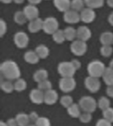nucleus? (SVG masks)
<instances>
[{"instance_id": "f257e3e1", "label": "nucleus", "mask_w": 113, "mask_h": 126, "mask_svg": "<svg viewBox=\"0 0 113 126\" xmlns=\"http://www.w3.org/2000/svg\"><path fill=\"white\" fill-rule=\"evenodd\" d=\"M0 72L7 80H17L21 78V72L17 63L12 60L3 61L0 65Z\"/></svg>"}, {"instance_id": "f03ea898", "label": "nucleus", "mask_w": 113, "mask_h": 126, "mask_svg": "<svg viewBox=\"0 0 113 126\" xmlns=\"http://www.w3.org/2000/svg\"><path fill=\"white\" fill-rule=\"evenodd\" d=\"M107 67L105 64L99 60H94L88 64L87 67V72L89 76L97 78H102Z\"/></svg>"}, {"instance_id": "7ed1b4c3", "label": "nucleus", "mask_w": 113, "mask_h": 126, "mask_svg": "<svg viewBox=\"0 0 113 126\" xmlns=\"http://www.w3.org/2000/svg\"><path fill=\"white\" fill-rule=\"evenodd\" d=\"M79 105L81 110L85 112L93 113L97 107V101L91 96H83L79 100Z\"/></svg>"}, {"instance_id": "20e7f679", "label": "nucleus", "mask_w": 113, "mask_h": 126, "mask_svg": "<svg viewBox=\"0 0 113 126\" xmlns=\"http://www.w3.org/2000/svg\"><path fill=\"white\" fill-rule=\"evenodd\" d=\"M57 70L61 78H72L77 71L71 64V61H63L59 63L57 65Z\"/></svg>"}, {"instance_id": "39448f33", "label": "nucleus", "mask_w": 113, "mask_h": 126, "mask_svg": "<svg viewBox=\"0 0 113 126\" xmlns=\"http://www.w3.org/2000/svg\"><path fill=\"white\" fill-rule=\"evenodd\" d=\"M57 30H59V22L56 18L48 16L44 20L42 30L44 32V33L48 35H52Z\"/></svg>"}, {"instance_id": "423d86ee", "label": "nucleus", "mask_w": 113, "mask_h": 126, "mask_svg": "<svg viewBox=\"0 0 113 126\" xmlns=\"http://www.w3.org/2000/svg\"><path fill=\"white\" fill-rule=\"evenodd\" d=\"M70 51L76 57H81L85 55L87 51V44L86 42L79 39L72 41L70 45Z\"/></svg>"}, {"instance_id": "0eeeda50", "label": "nucleus", "mask_w": 113, "mask_h": 126, "mask_svg": "<svg viewBox=\"0 0 113 126\" xmlns=\"http://www.w3.org/2000/svg\"><path fill=\"white\" fill-rule=\"evenodd\" d=\"M59 89L62 92L68 93L73 91L76 87L77 83L73 77L72 78H61L58 83Z\"/></svg>"}, {"instance_id": "6e6552de", "label": "nucleus", "mask_w": 113, "mask_h": 126, "mask_svg": "<svg viewBox=\"0 0 113 126\" xmlns=\"http://www.w3.org/2000/svg\"><path fill=\"white\" fill-rule=\"evenodd\" d=\"M13 41L16 47L19 49H25L29 43V37L25 32L19 31L15 33Z\"/></svg>"}, {"instance_id": "1a4fd4ad", "label": "nucleus", "mask_w": 113, "mask_h": 126, "mask_svg": "<svg viewBox=\"0 0 113 126\" xmlns=\"http://www.w3.org/2000/svg\"><path fill=\"white\" fill-rule=\"evenodd\" d=\"M85 88L91 93H96L99 91L101 87V83L99 78L92 76L86 77L84 80Z\"/></svg>"}, {"instance_id": "9d476101", "label": "nucleus", "mask_w": 113, "mask_h": 126, "mask_svg": "<svg viewBox=\"0 0 113 126\" xmlns=\"http://www.w3.org/2000/svg\"><path fill=\"white\" fill-rule=\"evenodd\" d=\"M63 19L67 24H77L79 21H81L80 13L79 12L75 11L74 10L70 9L65 13H63Z\"/></svg>"}, {"instance_id": "9b49d317", "label": "nucleus", "mask_w": 113, "mask_h": 126, "mask_svg": "<svg viewBox=\"0 0 113 126\" xmlns=\"http://www.w3.org/2000/svg\"><path fill=\"white\" fill-rule=\"evenodd\" d=\"M81 21L85 24L93 22L96 18V13L94 9L89 7H85L80 13Z\"/></svg>"}, {"instance_id": "f8f14e48", "label": "nucleus", "mask_w": 113, "mask_h": 126, "mask_svg": "<svg viewBox=\"0 0 113 126\" xmlns=\"http://www.w3.org/2000/svg\"><path fill=\"white\" fill-rule=\"evenodd\" d=\"M23 11L28 21H31L39 17V9L36 5L28 4L24 7Z\"/></svg>"}, {"instance_id": "ddd939ff", "label": "nucleus", "mask_w": 113, "mask_h": 126, "mask_svg": "<svg viewBox=\"0 0 113 126\" xmlns=\"http://www.w3.org/2000/svg\"><path fill=\"white\" fill-rule=\"evenodd\" d=\"M92 32L91 29L86 26H80L77 28V39L83 41H87L91 39Z\"/></svg>"}, {"instance_id": "4468645a", "label": "nucleus", "mask_w": 113, "mask_h": 126, "mask_svg": "<svg viewBox=\"0 0 113 126\" xmlns=\"http://www.w3.org/2000/svg\"><path fill=\"white\" fill-rule=\"evenodd\" d=\"M44 92L38 88L33 89L29 93V98L32 103L35 104H41L44 102Z\"/></svg>"}, {"instance_id": "2eb2a0df", "label": "nucleus", "mask_w": 113, "mask_h": 126, "mask_svg": "<svg viewBox=\"0 0 113 126\" xmlns=\"http://www.w3.org/2000/svg\"><path fill=\"white\" fill-rule=\"evenodd\" d=\"M44 20L41 18H37L31 21H29L28 24V30L32 33H36L39 32L43 29Z\"/></svg>"}, {"instance_id": "dca6fc26", "label": "nucleus", "mask_w": 113, "mask_h": 126, "mask_svg": "<svg viewBox=\"0 0 113 126\" xmlns=\"http://www.w3.org/2000/svg\"><path fill=\"white\" fill-rule=\"evenodd\" d=\"M58 100V94L57 91L53 89L44 92V102L47 105H53Z\"/></svg>"}, {"instance_id": "f3484780", "label": "nucleus", "mask_w": 113, "mask_h": 126, "mask_svg": "<svg viewBox=\"0 0 113 126\" xmlns=\"http://www.w3.org/2000/svg\"><path fill=\"white\" fill-rule=\"evenodd\" d=\"M53 3L55 7L62 13L71 9V0H53Z\"/></svg>"}, {"instance_id": "a211bd4d", "label": "nucleus", "mask_w": 113, "mask_h": 126, "mask_svg": "<svg viewBox=\"0 0 113 126\" xmlns=\"http://www.w3.org/2000/svg\"><path fill=\"white\" fill-rule=\"evenodd\" d=\"M39 57L38 56L35 51H27L24 54V60L26 63L30 64H37L40 61Z\"/></svg>"}, {"instance_id": "6ab92c4d", "label": "nucleus", "mask_w": 113, "mask_h": 126, "mask_svg": "<svg viewBox=\"0 0 113 126\" xmlns=\"http://www.w3.org/2000/svg\"><path fill=\"white\" fill-rule=\"evenodd\" d=\"M48 72L46 69L40 68L38 69L33 74V79L34 81L38 83H40L44 81L46 79H48Z\"/></svg>"}, {"instance_id": "aec40b11", "label": "nucleus", "mask_w": 113, "mask_h": 126, "mask_svg": "<svg viewBox=\"0 0 113 126\" xmlns=\"http://www.w3.org/2000/svg\"><path fill=\"white\" fill-rule=\"evenodd\" d=\"M102 45H112L113 44V33L110 31L104 32L99 37Z\"/></svg>"}, {"instance_id": "412c9836", "label": "nucleus", "mask_w": 113, "mask_h": 126, "mask_svg": "<svg viewBox=\"0 0 113 126\" xmlns=\"http://www.w3.org/2000/svg\"><path fill=\"white\" fill-rule=\"evenodd\" d=\"M67 113L71 118H79L81 114V109L79 104L73 103L67 108Z\"/></svg>"}, {"instance_id": "4be33fe9", "label": "nucleus", "mask_w": 113, "mask_h": 126, "mask_svg": "<svg viewBox=\"0 0 113 126\" xmlns=\"http://www.w3.org/2000/svg\"><path fill=\"white\" fill-rule=\"evenodd\" d=\"M34 51L40 59H46L50 55L49 48L44 44H40L36 46Z\"/></svg>"}, {"instance_id": "5701e85b", "label": "nucleus", "mask_w": 113, "mask_h": 126, "mask_svg": "<svg viewBox=\"0 0 113 126\" xmlns=\"http://www.w3.org/2000/svg\"><path fill=\"white\" fill-rule=\"evenodd\" d=\"M19 126H28L30 125V119L28 114L21 112L19 113L15 117Z\"/></svg>"}, {"instance_id": "b1692460", "label": "nucleus", "mask_w": 113, "mask_h": 126, "mask_svg": "<svg viewBox=\"0 0 113 126\" xmlns=\"http://www.w3.org/2000/svg\"><path fill=\"white\" fill-rule=\"evenodd\" d=\"M65 39L69 41H73L77 38V29L72 26H67L63 30Z\"/></svg>"}, {"instance_id": "393cba45", "label": "nucleus", "mask_w": 113, "mask_h": 126, "mask_svg": "<svg viewBox=\"0 0 113 126\" xmlns=\"http://www.w3.org/2000/svg\"><path fill=\"white\" fill-rule=\"evenodd\" d=\"M102 78L107 85H113V69L109 66L107 67Z\"/></svg>"}, {"instance_id": "a878e982", "label": "nucleus", "mask_w": 113, "mask_h": 126, "mask_svg": "<svg viewBox=\"0 0 113 126\" xmlns=\"http://www.w3.org/2000/svg\"><path fill=\"white\" fill-rule=\"evenodd\" d=\"M14 22L19 25H23L27 23L28 19L24 13L23 11H17L13 15Z\"/></svg>"}, {"instance_id": "bb28decb", "label": "nucleus", "mask_w": 113, "mask_h": 126, "mask_svg": "<svg viewBox=\"0 0 113 126\" xmlns=\"http://www.w3.org/2000/svg\"><path fill=\"white\" fill-rule=\"evenodd\" d=\"M97 107L102 111L107 110L111 107V100L107 96H101L97 100Z\"/></svg>"}, {"instance_id": "cd10ccee", "label": "nucleus", "mask_w": 113, "mask_h": 126, "mask_svg": "<svg viewBox=\"0 0 113 126\" xmlns=\"http://www.w3.org/2000/svg\"><path fill=\"white\" fill-rule=\"evenodd\" d=\"M85 6L93 9L102 7L105 4V0H84Z\"/></svg>"}, {"instance_id": "c85d7f7f", "label": "nucleus", "mask_w": 113, "mask_h": 126, "mask_svg": "<svg viewBox=\"0 0 113 126\" xmlns=\"http://www.w3.org/2000/svg\"><path fill=\"white\" fill-rule=\"evenodd\" d=\"M52 39L54 40V41L57 44H61V43H64V41L66 40L63 30H57V31L55 32L52 35Z\"/></svg>"}, {"instance_id": "c756f323", "label": "nucleus", "mask_w": 113, "mask_h": 126, "mask_svg": "<svg viewBox=\"0 0 113 126\" xmlns=\"http://www.w3.org/2000/svg\"><path fill=\"white\" fill-rule=\"evenodd\" d=\"M27 82L26 81L25 79L21 78L17 79L14 83L15 91L17 92L24 91L27 89Z\"/></svg>"}, {"instance_id": "7c9ffc66", "label": "nucleus", "mask_w": 113, "mask_h": 126, "mask_svg": "<svg viewBox=\"0 0 113 126\" xmlns=\"http://www.w3.org/2000/svg\"><path fill=\"white\" fill-rule=\"evenodd\" d=\"M0 87L1 89L5 93H11L13 91H15L14 83H13L10 80L2 81L0 84Z\"/></svg>"}, {"instance_id": "2f4dec72", "label": "nucleus", "mask_w": 113, "mask_h": 126, "mask_svg": "<svg viewBox=\"0 0 113 126\" xmlns=\"http://www.w3.org/2000/svg\"><path fill=\"white\" fill-rule=\"evenodd\" d=\"M84 0H71V9L80 13L85 8Z\"/></svg>"}, {"instance_id": "473e14b6", "label": "nucleus", "mask_w": 113, "mask_h": 126, "mask_svg": "<svg viewBox=\"0 0 113 126\" xmlns=\"http://www.w3.org/2000/svg\"><path fill=\"white\" fill-rule=\"evenodd\" d=\"M59 102L63 107L67 109L69 106H70L71 104L74 103L73 102V99L72 96L69 95V94H65L61 96L59 99Z\"/></svg>"}, {"instance_id": "72a5a7b5", "label": "nucleus", "mask_w": 113, "mask_h": 126, "mask_svg": "<svg viewBox=\"0 0 113 126\" xmlns=\"http://www.w3.org/2000/svg\"><path fill=\"white\" fill-rule=\"evenodd\" d=\"M113 53L112 45H102L100 48V53L104 57H111Z\"/></svg>"}, {"instance_id": "f704fd0d", "label": "nucleus", "mask_w": 113, "mask_h": 126, "mask_svg": "<svg viewBox=\"0 0 113 126\" xmlns=\"http://www.w3.org/2000/svg\"><path fill=\"white\" fill-rule=\"evenodd\" d=\"M40 90L42 91L43 92H46L47 91L52 89V84L51 81L48 79H46L41 82L38 83V87Z\"/></svg>"}, {"instance_id": "c9c22d12", "label": "nucleus", "mask_w": 113, "mask_h": 126, "mask_svg": "<svg viewBox=\"0 0 113 126\" xmlns=\"http://www.w3.org/2000/svg\"><path fill=\"white\" fill-rule=\"evenodd\" d=\"M92 118L93 117H92L91 113L83 112V113H81L79 116V120L80 122L83 123V124H88L89 122H91Z\"/></svg>"}, {"instance_id": "e433bc0d", "label": "nucleus", "mask_w": 113, "mask_h": 126, "mask_svg": "<svg viewBox=\"0 0 113 126\" xmlns=\"http://www.w3.org/2000/svg\"><path fill=\"white\" fill-rule=\"evenodd\" d=\"M34 125L36 126H51V122L48 118L42 116L38 118Z\"/></svg>"}, {"instance_id": "4c0bfd02", "label": "nucleus", "mask_w": 113, "mask_h": 126, "mask_svg": "<svg viewBox=\"0 0 113 126\" xmlns=\"http://www.w3.org/2000/svg\"><path fill=\"white\" fill-rule=\"evenodd\" d=\"M103 118L111 123H113V108L110 107L107 110L103 111Z\"/></svg>"}, {"instance_id": "58836bf2", "label": "nucleus", "mask_w": 113, "mask_h": 126, "mask_svg": "<svg viewBox=\"0 0 113 126\" xmlns=\"http://www.w3.org/2000/svg\"><path fill=\"white\" fill-rule=\"evenodd\" d=\"M7 25L6 22L3 19H0V37H3V35L7 33Z\"/></svg>"}, {"instance_id": "ea45409f", "label": "nucleus", "mask_w": 113, "mask_h": 126, "mask_svg": "<svg viewBox=\"0 0 113 126\" xmlns=\"http://www.w3.org/2000/svg\"><path fill=\"white\" fill-rule=\"evenodd\" d=\"M95 126H112V123L105 118H101L97 120Z\"/></svg>"}, {"instance_id": "a19ab883", "label": "nucleus", "mask_w": 113, "mask_h": 126, "mask_svg": "<svg viewBox=\"0 0 113 126\" xmlns=\"http://www.w3.org/2000/svg\"><path fill=\"white\" fill-rule=\"evenodd\" d=\"M28 116H29L30 122H32L34 124H35L36 121L38 120V118H40V116H38V114L36 112H34V111L30 112V114H28Z\"/></svg>"}, {"instance_id": "79ce46f5", "label": "nucleus", "mask_w": 113, "mask_h": 126, "mask_svg": "<svg viewBox=\"0 0 113 126\" xmlns=\"http://www.w3.org/2000/svg\"><path fill=\"white\" fill-rule=\"evenodd\" d=\"M71 64H73V67L76 70H78L81 68V63L77 59H73L71 61Z\"/></svg>"}, {"instance_id": "37998d69", "label": "nucleus", "mask_w": 113, "mask_h": 126, "mask_svg": "<svg viewBox=\"0 0 113 126\" xmlns=\"http://www.w3.org/2000/svg\"><path fill=\"white\" fill-rule=\"evenodd\" d=\"M106 94L109 97L113 98V85H107V87L106 89Z\"/></svg>"}, {"instance_id": "c03bdc74", "label": "nucleus", "mask_w": 113, "mask_h": 126, "mask_svg": "<svg viewBox=\"0 0 113 126\" xmlns=\"http://www.w3.org/2000/svg\"><path fill=\"white\" fill-rule=\"evenodd\" d=\"M6 123L7 124L8 126H18V124L17 121H16L15 118H12L8 119L7 121H6Z\"/></svg>"}, {"instance_id": "a18cd8bd", "label": "nucleus", "mask_w": 113, "mask_h": 126, "mask_svg": "<svg viewBox=\"0 0 113 126\" xmlns=\"http://www.w3.org/2000/svg\"><path fill=\"white\" fill-rule=\"evenodd\" d=\"M29 4L34 5H37L42 1V0H27Z\"/></svg>"}, {"instance_id": "49530a36", "label": "nucleus", "mask_w": 113, "mask_h": 126, "mask_svg": "<svg viewBox=\"0 0 113 126\" xmlns=\"http://www.w3.org/2000/svg\"><path fill=\"white\" fill-rule=\"evenodd\" d=\"M108 22L112 26H113V12H112L108 16Z\"/></svg>"}, {"instance_id": "de8ad7c7", "label": "nucleus", "mask_w": 113, "mask_h": 126, "mask_svg": "<svg viewBox=\"0 0 113 126\" xmlns=\"http://www.w3.org/2000/svg\"><path fill=\"white\" fill-rule=\"evenodd\" d=\"M106 1H107V5L109 6V7L113 9V0H106Z\"/></svg>"}, {"instance_id": "09e8293b", "label": "nucleus", "mask_w": 113, "mask_h": 126, "mask_svg": "<svg viewBox=\"0 0 113 126\" xmlns=\"http://www.w3.org/2000/svg\"><path fill=\"white\" fill-rule=\"evenodd\" d=\"M0 1L4 4H9L12 1H13V0H0Z\"/></svg>"}, {"instance_id": "8fccbe9b", "label": "nucleus", "mask_w": 113, "mask_h": 126, "mask_svg": "<svg viewBox=\"0 0 113 126\" xmlns=\"http://www.w3.org/2000/svg\"><path fill=\"white\" fill-rule=\"evenodd\" d=\"M25 0H13V2L16 4H22L23 3Z\"/></svg>"}, {"instance_id": "3c124183", "label": "nucleus", "mask_w": 113, "mask_h": 126, "mask_svg": "<svg viewBox=\"0 0 113 126\" xmlns=\"http://www.w3.org/2000/svg\"><path fill=\"white\" fill-rule=\"evenodd\" d=\"M0 126H8L6 122H3V121H0Z\"/></svg>"}, {"instance_id": "603ef678", "label": "nucleus", "mask_w": 113, "mask_h": 126, "mask_svg": "<svg viewBox=\"0 0 113 126\" xmlns=\"http://www.w3.org/2000/svg\"><path fill=\"white\" fill-rule=\"evenodd\" d=\"M109 67H111V68L113 69V59H112L109 63Z\"/></svg>"}, {"instance_id": "864d4df0", "label": "nucleus", "mask_w": 113, "mask_h": 126, "mask_svg": "<svg viewBox=\"0 0 113 126\" xmlns=\"http://www.w3.org/2000/svg\"><path fill=\"white\" fill-rule=\"evenodd\" d=\"M28 126H36L34 125V124H33V125H32V124H31V125H28Z\"/></svg>"}, {"instance_id": "5fc2aeb1", "label": "nucleus", "mask_w": 113, "mask_h": 126, "mask_svg": "<svg viewBox=\"0 0 113 126\" xmlns=\"http://www.w3.org/2000/svg\"><path fill=\"white\" fill-rule=\"evenodd\" d=\"M46 1H49V0H46Z\"/></svg>"}, {"instance_id": "6e6d98bb", "label": "nucleus", "mask_w": 113, "mask_h": 126, "mask_svg": "<svg viewBox=\"0 0 113 126\" xmlns=\"http://www.w3.org/2000/svg\"></svg>"}]
</instances>
